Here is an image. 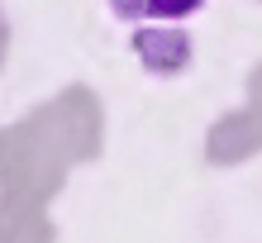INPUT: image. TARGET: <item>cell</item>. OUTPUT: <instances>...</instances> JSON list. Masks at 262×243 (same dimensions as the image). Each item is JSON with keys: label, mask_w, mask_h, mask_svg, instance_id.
<instances>
[{"label": "cell", "mask_w": 262, "mask_h": 243, "mask_svg": "<svg viewBox=\"0 0 262 243\" xmlns=\"http://www.w3.org/2000/svg\"><path fill=\"white\" fill-rule=\"evenodd\" d=\"M200 0H129V14H186V10H195Z\"/></svg>", "instance_id": "6da1fadb"}]
</instances>
